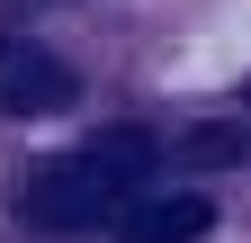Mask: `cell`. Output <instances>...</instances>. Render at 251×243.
Here are the masks:
<instances>
[{"mask_svg":"<svg viewBox=\"0 0 251 243\" xmlns=\"http://www.w3.org/2000/svg\"><path fill=\"white\" fill-rule=\"evenodd\" d=\"M152 153H162V144H152L144 126H108V135H90L81 153L27 171L18 216L36 225V234H90V225H108V216H126V207L144 198Z\"/></svg>","mask_w":251,"mask_h":243,"instance_id":"obj_1","label":"cell"},{"mask_svg":"<svg viewBox=\"0 0 251 243\" xmlns=\"http://www.w3.org/2000/svg\"><path fill=\"white\" fill-rule=\"evenodd\" d=\"M72 99H81L72 63L45 54L36 36H9V27H0V108H9V117H63Z\"/></svg>","mask_w":251,"mask_h":243,"instance_id":"obj_2","label":"cell"},{"mask_svg":"<svg viewBox=\"0 0 251 243\" xmlns=\"http://www.w3.org/2000/svg\"><path fill=\"white\" fill-rule=\"evenodd\" d=\"M117 225H126V243H198L215 225V198L206 189H144Z\"/></svg>","mask_w":251,"mask_h":243,"instance_id":"obj_3","label":"cell"},{"mask_svg":"<svg viewBox=\"0 0 251 243\" xmlns=\"http://www.w3.org/2000/svg\"><path fill=\"white\" fill-rule=\"evenodd\" d=\"M242 144H251V135H242V117H206V126H188V135H179V162H188V171H233V162H242Z\"/></svg>","mask_w":251,"mask_h":243,"instance_id":"obj_4","label":"cell"}]
</instances>
